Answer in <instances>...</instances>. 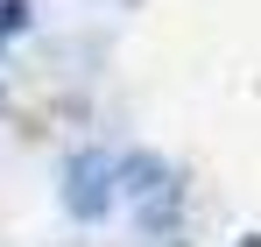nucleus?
Segmentation results:
<instances>
[{
    "label": "nucleus",
    "mask_w": 261,
    "mask_h": 247,
    "mask_svg": "<svg viewBox=\"0 0 261 247\" xmlns=\"http://www.w3.org/2000/svg\"><path fill=\"white\" fill-rule=\"evenodd\" d=\"M21 21H29V7H21V0H7V7H0V42L14 36V29H21Z\"/></svg>",
    "instance_id": "obj_2"
},
{
    "label": "nucleus",
    "mask_w": 261,
    "mask_h": 247,
    "mask_svg": "<svg viewBox=\"0 0 261 247\" xmlns=\"http://www.w3.org/2000/svg\"><path fill=\"white\" fill-rule=\"evenodd\" d=\"M64 205L71 212H106V163H99V156H78V163H71V191H64Z\"/></svg>",
    "instance_id": "obj_1"
}]
</instances>
